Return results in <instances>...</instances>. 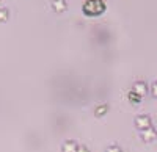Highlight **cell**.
Instances as JSON below:
<instances>
[{"label": "cell", "mask_w": 157, "mask_h": 152, "mask_svg": "<svg viewBox=\"0 0 157 152\" xmlns=\"http://www.w3.org/2000/svg\"><path fill=\"white\" fill-rule=\"evenodd\" d=\"M77 152H86V149L85 147H80V149H77Z\"/></svg>", "instance_id": "8"}, {"label": "cell", "mask_w": 157, "mask_h": 152, "mask_svg": "<svg viewBox=\"0 0 157 152\" xmlns=\"http://www.w3.org/2000/svg\"><path fill=\"white\" fill-rule=\"evenodd\" d=\"M155 136H157V133H155V130H154L152 127H149V129H146V130H141V138H143L145 141H154Z\"/></svg>", "instance_id": "3"}, {"label": "cell", "mask_w": 157, "mask_h": 152, "mask_svg": "<svg viewBox=\"0 0 157 152\" xmlns=\"http://www.w3.org/2000/svg\"><path fill=\"white\" fill-rule=\"evenodd\" d=\"M77 150V144L74 141H66L63 144V152H75Z\"/></svg>", "instance_id": "5"}, {"label": "cell", "mask_w": 157, "mask_h": 152, "mask_svg": "<svg viewBox=\"0 0 157 152\" xmlns=\"http://www.w3.org/2000/svg\"><path fill=\"white\" fill-rule=\"evenodd\" d=\"M135 125L140 129V130H146L151 127V119L149 116H138L135 118Z\"/></svg>", "instance_id": "2"}, {"label": "cell", "mask_w": 157, "mask_h": 152, "mask_svg": "<svg viewBox=\"0 0 157 152\" xmlns=\"http://www.w3.org/2000/svg\"><path fill=\"white\" fill-rule=\"evenodd\" d=\"M105 11V3L102 0H86L83 3V13L86 16H101Z\"/></svg>", "instance_id": "1"}, {"label": "cell", "mask_w": 157, "mask_h": 152, "mask_svg": "<svg viewBox=\"0 0 157 152\" xmlns=\"http://www.w3.org/2000/svg\"><path fill=\"white\" fill-rule=\"evenodd\" d=\"M107 152H123L120 147H118V146H112V147H109L107 149Z\"/></svg>", "instance_id": "6"}, {"label": "cell", "mask_w": 157, "mask_h": 152, "mask_svg": "<svg viewBox=\"0 0 157 152\" xmlns=\"http://www.w3.org/2000/svg\"><path fill=\"white\" fill-rule=\"evenodd\" d=\"M151 90H152V96H155V97H157V82L152 85V88H151Z\"/></svg>", "instance_id": "7"}, {"label": "cell", "mask_w": 157, "mask_h": 152, "mask_svg": "<svg viewBox=\"0 0 157 152\" xmlns=\"http://www.w3.org/2000/svg\"><path fill=\"white\" fill-rule=\"evenodd\" d=\"M134 91H135L138 96L145 94V93H146V85L143 83V82H138V83H135V85H134Z\"/></svg>", "instance_id": "4"}]
</instances>
